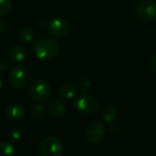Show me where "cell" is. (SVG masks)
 Instances as JSON below:
<instances>
[{"instance_id": "1", "label": "cell", "mask_w": 156, "mask_h": 156, "mask_svg": "<svg viewBox=\"0 0 156 156\" xmlns=\"http://www.w3.org/2000/svg\"><path fill=\"white\" fill-rule=\"evenodd\" d=\"M59 50V46L54 39L44 37L37 40L34 45L36 57L40 60H50L54 58Z\"/></svg>"}, {"instance_id": "2", "label": "cell", "mask_w": 156, "mask_h": 156, "mask_svg": "<svg viewBox=\"0 0 156 156\" xmlns=\"http://www.w3.org/2000/svg\"><path fill=\"white\" fill-rule=\"evenodd\" d=\"M28 95L33 101L38 103L44 102L51 96V87L46 80H37L30 84L28 88Z\"/></svg>"}, {"instance_id": "3", "label": "cell", "mask_w": 156, "mask_h": 156, "mask_svg": "<svg viewBox=\"0 0 156 156\" xmlns=\"http://www.w3.org/2000/svg\"><path fill=\"white\" fill-rule=\"evenodd\" d=\"M40 156H62L63 145L57 136H48L40 144L38 148Z\"/></svg>"}, {"instance_id": "4", "label": "cell", "mask_w": 156, "mask_h": 156, "mask_svg": "<svg viewBox=\"0 0 156 156\" xmlns=\"http://www.w3.org/2000/svg\"><path fill=\"white\" fill-rule=\"evenodd\" d=\"M74 105L77 112L82 115H91L98 110L99 107V103L95 97L87 93L78 96L75 100Z\"/></svg>"}, {"instance_id": "5", "label": "cell", "mask_w": 156, "mask_h": 156, "mask_svg": "<svg viewBox=\"0 0 156 156\" xmlns=\"http://www.w3.org/2000/svg\"><path fill=\"white\" fill-rule=\"evenodd\" d=\"M48 32L51 37L58 38L64 37L69 32V22L62 16H56L49 21L48 25Z\"/></svg>"}, {"instance_id": "6", "label": "cell", "mask_w": 156, "mask_h": 156, "mask_svg": "<svg viewBox=\"0 0 156 156\" xmlns=\"http://www.w3.org/2000/svg\"><path fill=\"white\" fill-rule=\"evenodd\" d=\"M137 17L143 22H150L156 17V4L152 0H143L136 7Z\"/></svg>"}, {"instance_id": "7", "label": "cell", "mask_w": 156, "mask_h": 156, "mask_svg": "<svg viewBox=\"0 0 156 156\" xmlns=\"http://www.w3.org/2000/svg\"><path fill=\"white\" fill-rule=\"evenodd\" d=\"M29 80L28 71L23 67H16L9 73V82L15 89L24 88Z\"/></svg>"}, {"instance_id": "8", "label": "cell", "mask_w": 156, "mask_h": 156, "mask_svg": "<svg viewBox=\"0 0 156 156\" xmlns=\"http://www.w3.org/2000/svg\"><path fill=\"white\" fill-rule=\"evenodd\" d=\"M106 128L102 122L99 121L92 122L90 123L86 129V137L91 144L100 143L105 136Z\"/></svg>"}, {"instance_id": "9", "label": "cell", "mask_w": 156, "mask_h": 156, "mask_svg": "<svg viewBox=\"0 0 156 156\" xmlns=\"http://www.w3.org/2000/svg\"><path fill=\"white\" fill-rule=\"evenodd\" d=\"M25 108L17 103L9 104L5 108V115L11 121H20L25 116Z\"/></svg>"}, {"instance_id": "10", "label": "cell", "mask_w": 156, "mask_h": 156, "mask_svg": "<svg viewBox=\"0 0 156 156\" xmlns=\"http://www.w3.org/2000/svg\"><path fill=\"white\" fill-rule=\"evenodd\" d=\"M47 111L53 116H62L66 112V105L58 100H51L47 104Z\"/></svg>"}, {"instance_id": "11", "label": "cell", "mask_w": 156, "mask_h": 156, "mask_svg": "<svg viewBox=\"0 0 156 156\" xmlns=\"http://www.w3.org/2000/svg\"><path fill=\"white\" fill-rule=\"evenodd\" d=\"M26 56H27V50L21 45H16L13 47L9 51V58L13 63H19L23 61Z\"/></svg>"}, {"instance_id": "12", "label": "cell", "mask_w": 156, "mask_h": 156, "mask_svg": "<svg viewBox=\"0 0 156 156\" xmlns=\"http://www.w3.org/2000/svg\"><path fill=\"white\" fill-rule=\"evenodd\" d=\"M76 94V88L71 84H63L58 90V95L63 100H70Z\"/></svg>"}, {"instance_id": "13", "label": "cell", "mask_w": 156, "mask_h": 156, "mask_svg": "<svg viewBox=\"0 0 156 156\" xmlns=\"http://www.w3.org/2000/svg\"><path fill=\"white\" fill-rule=\"evenodd\" d=\"M117 114H118V111H117L116 107L113 105H108V106L104 107L101 111L102 118L107 122H113L116 119Z\"/></svg>"}, {"instance_id": "14", "label": "cell", "mask_w": 156, "mask_h": 156, "mask_svg": "<svg viewBox=\"0 0 156 156\" xmlns=\"http://www.w3.org/2000/svg\"><path fill=\"white\" fill-rule=\"evenodd\" d=\"M45 113H46V110L44 106L40 103H37L33 105V107L31 108V112H30L31 117L36 121L42 120L45 116Z\"/></svg>"}, {"instance_id": "15", "label": "cell", "mask_w": 156, "mask_h": 156, "mask_svg": "<svg viewBox=\"0 0 156 156\" xmlns=\"http://www.w3.org/2000/svg\"><path fill=\"white\" fill-rule=\"evenodd\" d=\"M19 37H20V39L27 43H32L35 40V34L33 30L29 27H23L20 30Z\"/></svg>"}, {"instance_id": "16", "label": "cell", "mask_w": 156, "mask_h": 156, "mask_svg": "<svg viewBox=\"0 0 156 156\" xmlns=\"http://www.w3.org/2000/svg\"><path fill=\"white\" fill-rule=\"evenodd\" d=\"M15 147L6 142L0 143V156H15Z\"/></svg>"}, {"instance_id": "17", "label": "cell", "mask_w": 156, "mask_h": 156, "mask_svg": "<svg viewBox=\"0 0 156 156\" xmlns=\"http://www.w3.org/2000/svg\"><path fill=\"white\" fill-rule=\"evenodd\" d=\"M77 87L79 88V90L82 92L88 91L90 87H91V82L89 79L87 78H80L77 81Z\"/></svg>"}, {"instance_id": "18", "label": "cell", "mask_w": 156, "mask_h": 156, "mask_svg": "<svg viewBox=\"0 0 156 156\" xmlns=\"http://www.w3.org/2000/svg\"><path fill=\"white\" fill-rule=\"evenodd\" d=\"M12 7L11 0H0V18L5 15Z\"/></svg>"}, {"instance_id": "19", "label": "cell", "mask_w": 156, "mask_h": 156, "mask_svg": "<svg viewBox=\"0 0 156 156\" xmlns=\"http://www.w3.org/2000/svg\"><path fill=\"white\" fill-rule=\"evenodd\" d=\"M9 138L13 142H16L21 138V132L18 129H12L9 133Z\"/></svg>"}, {"instance_id": "20", "label": "cell", "mask_w": 156, "mask_h": 156, "mask_svg": "<svg viewBox=\"0 0 156 156\" xmlns=\"http://www.w3.org/2000/svg\"><path fill=\"white\" fill-rule=\"evenodd\" d=\"M7 28V23L5 19L0 18V34L5 32Z\"/></svg>"}, {"instance_id": "21", "label": "cell", "mask_w": 156, "mask_h": 156, "mask_svg": "<svg viewBox=\"0 0 156 156\" xmlns=\"http://www.w3.org/2000/svg\"><path fill=\"white\" fill-rule=\"evenodd\" d=\"M8 66H7V63L3 60V59H0V72H4L7 69Z\"/></svg>"}, {"instance_id": "22", "label": "cell", "mask_w": 156, "mask_h": 156, "mask_svg": "<svg viewBox=\"0 0 156 156\" xmlns=\"http://www.w3.org/2000/svg\"><path fill=\"white\" fill-rule=\"evenodd\" d=\"M151 68L153 69L154 71L156 72V55H154L151 59Z\"/></svg>"}, {"instance_id": "23", "label": "cell", "mask_w": 156, "mask_h": 156, "mask_svg": "<svg viewBox=\"0 0 156 156\" xmlns=\"http://www.w3.org/2000/svg\"><path fill=\"white\" fill-rule=\"evenodd\" d=\"M1 88H2V80H0V90H1Z\"/></svg>"}]
</instances>
